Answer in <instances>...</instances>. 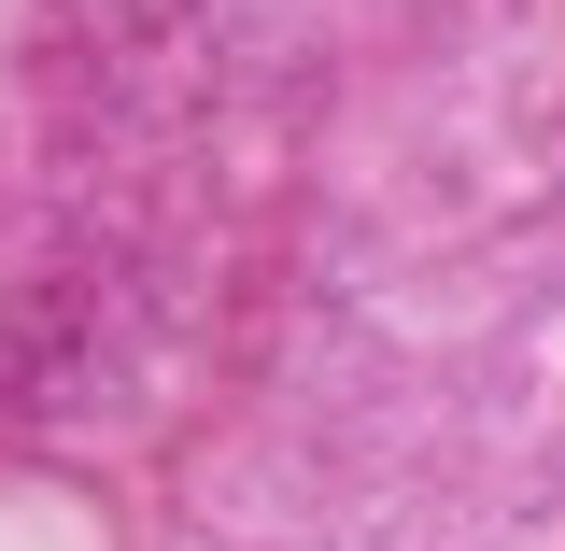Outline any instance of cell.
Masks as SVG:
<instances>
[]
</instances>
